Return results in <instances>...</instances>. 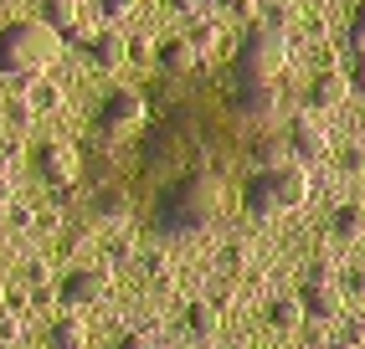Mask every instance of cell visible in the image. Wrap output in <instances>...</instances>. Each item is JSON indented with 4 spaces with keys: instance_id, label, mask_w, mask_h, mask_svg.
<instances>
[{
    "instance_id": "cell-22",
    "label": "cell",
    "mask_w": 365,
    "mask_h": 349,
    "mask_svg": "<svg viewBox=\"0 0 365 349\" xmlns=\"http://www.w3.org/2000/svg\"><path fill=\"white\" fill-rule=\"evenodd\" d=\"M118 349H160V344H155L150 334H129V339H124V344H118Z\"/></svg>"
},
{
    "instance_id": "cell-14",
    "label": "cell",
    "mask_w": 365,
    "mask_h": 349,
    "mask_svg": "<svg viewBox=\"0 0 365 349\" xmlns=\"http://www.w3.org/2000/svg\"><path fill=\"white\" fill-rule=\"evenodd\" d=\"M83 339H88V329L78 318H57L52 329H46V344L52 349H83Z\"/></svg>"
},
{
    "instance_id": "cell-6",
    "label": "cell",
    "mask_w": 365,
    "mask_h": 349,
    "mask_svg": "<svg viewBox=\"0 0 365 349\" xmlns=\"http://www.w3.org/2000/svg\"><path fill=\"white\" fill-rule=\"evenodd\" d=\"M299 303H304V318H319V323H329V318H339V288H334V278L319 267L314 278L304 283V293H299Z\"/></svg>"
},
{
    "instance_id": "cell-13",
    "label": "cell",
    "mask_w": 365,
    "mask_h": 349,
    "mask_svg": "<svg viewBox=\"0 0 365 349\" xmlns=\"http://www.w3.org/2000/svg\"><path fill=\"white\" fill-rule=\"evenodd\" d=\"M329 226H334L339 241H360V236H365V206H355V201H350V206H339Z\"/></svg>"
},
{
    "instance_id": "cell-27",
    "label": "cell",
    "mask_w": 365,
    "mask_h": 349,
    "mask_svg": "<svg viewBox=\"0 0 365 349\" xmlns=\"http://www.w3.org/2000/svg\"><path fill=\"white\" fill-rule=\"evenodd\" d=\"M334 349H355V344H350V339H345V344H334Z\"/></svg>"
},
{
    "instance_id": "cell-15",
    "label": "cell",
    "mask_w": 365,
    "mask_h": 349,
    "mask_svg": "<svg viewBox=\"0 0 365 349\" xmlns=\"http://www.w3.org/2000/svg\"><path fill=\"white\" fill-rule=\"evenodd\" d=\"M267 318H273V329H283V334H294L299 323H304V303H299V293H294V298H278V303L267 308Z\"/></svg>"
},
{
    "instance_id": "cell-5",
    "label": "cell",
    "mask_w": 365,
    "mask_h": 349,
    "mask_svg": "<svg viewBox=\"0 0 365 349\" xmlns=\"http://www.w3.org/2000/svg\"><path fill=\"white\" fill-rule=\"evenodd\" d=\"M103 293H108L103 267H72L62 278V303L67 308H93V303H103Z\"/></svg>"
},
{
    "instance_id": "cell-20",
    "label": "cell",
    "mask_w": 365,
    "mask_h": 349,
    "mask_svg": "<svg viewBox=\"0 0 365 349\" xmlns=\"http://www.w3.org/2000/svg\"><path fill=\"white\" fill-rule=\"evenodd\" d=\"M345 83L365 93V52H355V67H350V78H345Z\"/></svg>"
},
{
    "instance_id": "cell-2",
    "label": "cell",
    "mask_w": 365,
    "mask_h": 349,
    "mask_svg": "<svg viewBox=\"0 0 365 349\" xmlns=\"http://www.w3.org/2000/svg\"><path fill=\"white\" fill-rule=\"evenodd\" d=\"M309 201V174L294 170V165H267L257 170L247 190H242V206L252 216H278V211H299Z\"/></svg>"
},
{
    "instance_id": "cell-4",
    "label": "cell",
    "mask_w": 365,
    "mask_h": 349,
    "mask_svg": "<svg viewBox=\"0 0 365 349\" xmlns=\"http://www.w3.org/2000/svg\"><path fill=\"white\" fill-rule=\"evenodd\" d=\"M144 113H150L144 93L113 88V93L103 98V108H98V129H103V134H134V129H144Z\"/></svg>"
},
{
    "instance_id": "cell-9",
    "label": "cell",
    "mask_w": 365,
    "mask_h": 349,
    "mask_svg": "<svg viewBox=\"0 0 365 349\" xmlns=\"http://www.w3.org/2000/svg\"><path fill=\"white\" fill-rule=\"evenodd\" d=\"M345 93H350L345 72H319L309 83V108H334V103H345Z\"/></svg>"
},
{
    "instance_id": "cell-28",
    "label": "cell",
    "mask_w": 365,
    "mask_h": 349,
    "mask_svg": "<svg viewBox=\"0 0 365 349\" xmlns=\"http://www.w3.org/2000/svg\"><path fill=\"white\" fill-rule=\"evenodd\" d=\"M0 298H6V283H0Z\"/></svg>"
},
{
    "instance_id": "cell-8",
    "label": "cell",
    "mask_w": 365,
    "mask_h": 349,
    "mask_svg": "<svg viewBox=\"0 0 365 349\" xmlns=\"http://www.w3.org/2000/svg\"><path fill=\"white\" fill-rule=\"evenodd\" d=\"M31 165H36V174L46 185H67L72 174H78V149L72 144H36V155H31Z\"/></svg>"
},
{
    "instance_id": "cell-21",
    "label": "cell",
    "mask_w": 365,
    "mask_h": 349,
    "mask_svg": "<svg viewBox=\"0 0 365 349\" xmlns=\"http://www.w3.org/2000/svg\"><path fill=\"white\" fill-rule=\"evenodd\" d=\"M36 108H57V88H52V83L36 88Z\"/></svg>"
},
{
    "instance_id": "cell-26",
    "label": "cell",
    "mask_w": 365,
    "mask_h": 349,
    "mask_svg": "<svg viewBox=\"0 0 365 349\" xmlns=\"http://www.w3.org/2000/svg\"><path fill=\"white\" fill-rule=\"evenodd\" d=\"M11 118H16V123L31 118V103H26V98H16V103H11Z\"/></svg>"
},
{
    "instance_id": "cell-1",
    "label": "cell",
    "mask_w": 365,
    "mask_h": 349,
    "mask_svg": "<svg viewBox=\"0 0 365 349\" xmlns=\"http://www.w3.org/2000/svg\"><path fill=\"white\" fill-rule=\"evenodd\" d=\"M62 52V31H52L46 21H11L0 26V72L6 78H31V72L52 67Z\"/></svg>"
},
{
    "instance_id": "cell-7",
    "label": "cell",
    "mask_w": 365,
    "mask_h": 349,
    "mask_svg": "<svg viewBox=\"0 0 365 349\" xmlns=\"http://www.w3.org/2000/svg\"><path fill=\"white\" fill-rule=\"evenodd\" d=\"M288 144H294V155L304 165H319L329 155V134H324V123L314 118V113H299L294 123H288Z\"/></svg>"
},
{
    "instance_id": "cell-17",
    "label": "cell",
    "mask_w": 365,
    "mask_h": 349,
    "mask_svg": "<svg viewBox=\"0 0 365 349\" xmlns=\"http://www.w3.org/2000/svg\"><path fill=\"white\" fill-rule=\"evenodd\" d=\"M350 46H355V52H365V0L355 6V16H350Z\"/></svg>"
},
{
    "instance_id": "cell-23",
    "label": "cell",
    "mask_w": 365,
    "mask_h": 349,
    "mask_svg": "<svg viewBox=\"0 0 365 349\" xmlns=\"http://www.w3.org/2000/svg\"><path fill=\"white\" fill-rule=\"evenodd\" d=\"M21 334V323H16V313H0V339H16Z\"/></svg>"
},
{
    "instance_id": "cell-3",
    "label": "cell",
    "mask_w": 365,
    "mask_h": 349,
    "mask_svg": "<svg viewBox=\"0 0 365 349\" xmlns=\"http://www.w3.org/2000/svg\"><path fill=\"white\" fill-rule=\"evenodd\" d=\"M216 201H222V185H216L211 174H185V180L165 195V206H160V231L201 226V221L216 211Z\"/></svg>"
},
{
    "instance_id": "cell-16",
    "label": "cell",
    "mask_w": 365,
    "mask_h": 349,
    "mask_svg": "<svg viewBox=\"0 0 365 349\" xmlns=\"http://www.w3.org/2000/svg\"><path fill=\"white\" fill-rule=\"evenodd\" d=\"M216 323H222V318H216V308H211V303H201V298L185 308V329L196 334V339H211V334H216Z\"/></svg>"
},
{
    "instance_id": "cell-18",
    "label": "cell",
    "mask_w": 365,
    "mask_h": 349,
    "mask_svg": "<svg viewBox=\"0 0 365 349\" xmlns=\"http://www.w3.org/2000/svg\"><path fill=\"white\" fill-rule=\"evenodd\" d=\"M98 6H103V16H108V21H124V16H134V11H139V0H98Z\"/></svg>"
},
{
    "instance_id": "cell-11",
    "label": "cell",
    "mask_w": 365,
    "mask_h": 349,
    "mask_svg": "<svg viewBox=\"0 0 365 349\" xmlns=\"http://www.w3.org/2000/svg\"><path fill=\"white\" fill-rule=\"evenodd\" d=\"M41 21L52 31H78L83 26V6L78 0H41Z\"/></svg>"
},
{
    "instance_id": "cell-24",
    "label": "cell",
    "mask_w": 365,
    "mask_h": 349,
    "mask_svg": "<svg viewBox=\"0 0 365 349\" xmlns=\"http://www.w3.org/2000/svg\"><path fill=\"white\" fill-rule=\"evenodd\" d=\"M6 211H11V174L0 170V216H6Z\"/></svg>"
},
{
    "instance_id": "cell-25",
    "label": "cell",
    "mask_w": 365,
    "mask_h": 349,
    "mask_svg": "<svg viewBox=\"0 0 365 349\" xmlns=\"http://www.w3.org/2000/svg\"><path fill=\"white\" fill-rule=\"evenodd\" d=\"M206 6V0H170V11H180V16H196Z\"/></svg>"
},
{
    "instance_id": "cell-19",
    "label": "cell",
    "mask_w": 365,
    "mask_h": 349,
    "mask_svg": "<svg viewBox=\"0 0 365 349\" xmlns=\"http://www.w3.org/2000/svg\"><path fill=\"white\" fill-rule=\"evenodd\" d=\"M216 36H222V31H216L211 21H201V26L190 31V46H196V52H206V46H216Z\"/></svg>"
},
{
    "instance_id": "cell-10",
    "label": "cell",
    "mask_w": 365,
    "mask_h": 349,
    "mask_svg": "<svg viewBox=\"0 0 365 349\" xmlns=\"http://www.w3.org/2000/svg\"><path fill=\"white\" fill-rule=\"evenodd\" d=\"M155 57H160V67H165V72H190V67L201 62V52L190 46V36H175V41L155 46Z\"/></svg>"
},
{
    "instance_id": "cell-12",
    "label": "cell",
    "mask_w": 365,
    "mask_h": 349,
    "mask_svg": "<svg viewBox=\"0 0 365 349\" xmlns=\"http://www.w3.org/2000/svg\"><path fill=\"white\" fill-rule=\"evenodd\" d=\"M88 57L98 62V67H118L129 52H124V36L118 31H98V36H88Z\"/></svg>"
}]
</instances>
